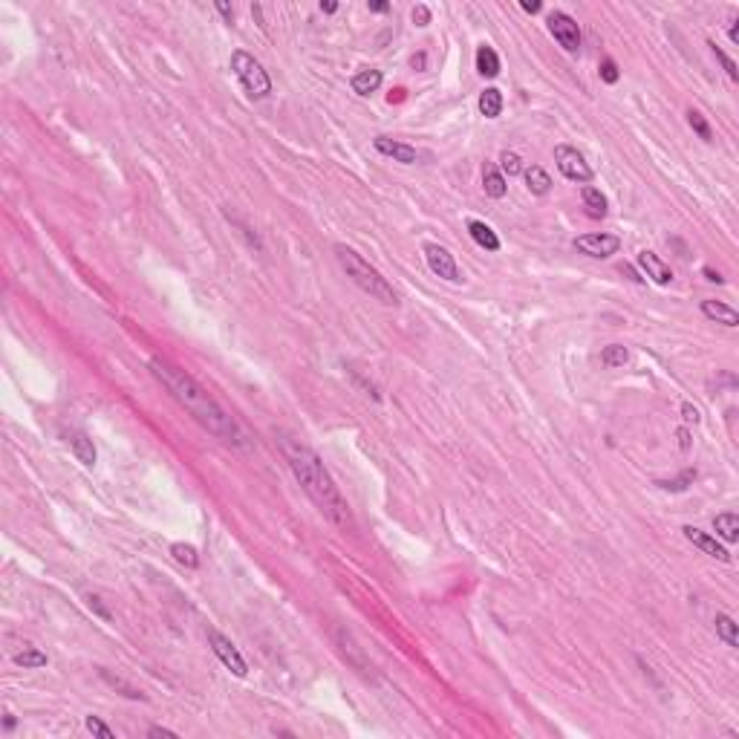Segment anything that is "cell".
<instances>
[{
  "mask_svg": "<svg viewBox=\"0 0 739 739\" xmlns=\"http://www.w3.org/2000/svg\"><path fill=\"white\" fill-rule=\"evenodd\" d=\"M575 248L580 251V255H587V257L604 260V257L618 255L621 240H618L615 235H583V237L575 240Z\"/></svg>",
  "mask_w": 739,
  "mask_h": 739,
  "instance_id": "cell-9",
  "label": "cell"
},
{
  "mask_svg": "<svg viewBox=\"0 0 739 739\" xmlns=\"http://www.w3.org/2000/svg\"><path fill=\"white\" fill-rule=\"evenodd\" d=\"M500 173H509V177H517V173H523V159L517 157L514 150H502L500 153Z\"/></svg>",
  "mask_w": 739,
  "mask_h": 739,
  "instance_id": "cell-28",
  "label": "cell"
},
{
  "mask_svg": "<svg viewBox=\"0 0 739 739\" xmlns=\"http://www.w3.org/2000/svg\"><path fill=\"white\" fill-rule=\"evenodd\" d=\"M468 235H471L474 243H477L479 248H485V251H497V248H500V237L494 235V228H491V225H485V223H479V220H471V223H468Z\"/></svg>",
  "mask_w": 739,
  "mask_h": 739,
  "instance_id": "cell-15",
  "label": "cell"
},
{
  "mask_svg": "<svg viewBox=\"0 0 739 739\" xmlns=\"http://www.w3.org/2000/svg\"><path fill=\"white\" fill-rule=\"evenodd\" d=\"M682 416H685V422H693V424H696L699 419H702V416H699V411H696V407H693L690 402L682 404Z\"/></svg>",
  "mask_w": 739,
  "mask_h": 739,
  "instance_id": "cell-35",
  "label": "cell"
},
{
  "mask_svg": "<svg viewBox=\"0 0 739 739\" xmlns=\"http://www.w3.org/2000/svg\"><path fill=\"white\" fill-rule=\"evenodd\" d=\"M555 165L566 180L572 182H592V168L583 159V153L572 145H557L555 148Z\"/></svg>",
  "mask_w": 739,
  "mask_h": 739,
  "instance_id": "cell-5",
  "label": "cell"
},
{
  "mask_svg": "<svg viewBox=\"0 0 739 739\" xmlns=\"http://www.w3.org/2000/svg\"><path fill=\"white\" fill-rule=\"evenodd\" d=\"M102 678H104V682H107V685H110L113 690H122V696H127V699H133V702H136V699H139V702H142V699H145L139 688H133V685H127V682H125V678H119V676H113V673H107V670H102Z\"/></svg>",
  "mask_w": 739,
  "mask_h": 739,
  "instance_id": "cell-26",
  "label": "cell"
},
{
  "mask_svg": "<svg viewBox=\"0 0 739 739\" xmlns=\"http://www.w3.org/2000/svg\"><path fill=\"white\" fill-rule=\"evenodd\" d=\"M638 266L644 269V275H647L653 283H658V286H667V283L673 280L670 266H667L665 260H661V257L655 255V251H647V248L641 251V255H638Z\"/></svg>",
  "mask_w": 739,
  "mask_h": 739,
  "instance_id": "cell-12",
  "label": "cell"
},
{
  "mask_svg": "<svg viewBox=\"0 0 739 739\" xmlns=\"http://www.w3.org/2000/svg\"><path fill=\"white\" fill-rule=\"evenodd\" d=\"M373 145H376L379 153H384V157H390V159H396V162H402V165H413V162H419V150H416V148L404 145V142H396V139H390V136H376Z\"/></svg>",
  "mask_w": 739,
  "mask_h": 739,
  "instance_id": "cell-11",
  "label": "cell"
},
{
  "mask_svg": "<svg viewBox=\"0 0 739 739\" xmlns=\"http://www.w3.org/2000/svg\"><path fill=\"white\" fill-rule=\"evenodd\" d=\"M598 72H601V81H607V84H615L618 81V67H615L612 58H604V61H601V67H598Z\"/></svg>",
  "mask_w": 739,
  "mask_h": 739,
  "instance_id": "cell-32",
  "label": "cell"
},
{
  "mask_svg": "<svg viewBox=\"0 0 739 739\" xmlns=\"http://www.w3.org/2000/svg\"><path fill=\"white\" fill-rule=\"evenodd\" d=\"M251 15H255V21H257V24H260V26L266 29V21H263V9H260L257 3H255V6H251Z\"/></svg>",
  "mask_w": 739,
  "mask_h": 739,
  "instance_id": "cell-41",
  "label": "cell"
},
{
  "mask_svg": "<svg viewBox=\"0 0 739 739\" xmlns=\"http://www.w3.org/2000/svg\"><path fill=\"white\" fill-rule=\"evenodd\" d=\"M500 110H502V93L497 87H488L479 95V113L485 116V119H497Z\"/></svg>",
  "mask_w": 739,
  "mask_h": 739,
  "instance_id": "cell-24",
  "label": "cell"
},
{
  "mask_svg": "<svg viewBox=\"0 0 739 739\" xmlns=\"http://www.w3.org/2000/svg\"><path fill=\"white\" fill-rule=\"evenodd\" d=\"M381 87V72L379 70H361L353 75V93L358 95H370Z\"/></svg>",
  "mask_w": 739,
  "mask_h": 739,
  "instance_id": "cell-20",
  "label": "cell"
},
{
  "mask_svg": "<svg viewBox=\"0 0 739 739\" xmlns=\"http://www.w3.org/2000/svg\"><path fill=\"white\" fill-rule=\"evenodd\" d=\"M477 72L485 75V79H494L500 75V58L491 47H479L477 49Z\"/></svg>",
  "mask_w": 739,
  "mask_h": 739,
  "instance_id": "cell-21",
  "label": "cell"
},
{
  "mask_svg": "<svg viewBox=\"0 0 739 739\" xmlns=\"http://www.w3.org/2000/svg\"><path fill=\"white\" fill-rule=\"evenodd\" d=\"M482 188L494 200H502L505 193H509V182H505V177H502L497 168H485V173H482Z\"/></svg>",
  "mask_w": 739,
  "mask_h": 739,
  "instance_id": "cell-19",
  "label": "cell"
},
{
  "mask_svg": "<svg viewBox=\"0 0 739 739\" xmlns=\"http://www.w3.org/2000/svg\"><path fill=\"white\" fill-rule=\"evenodd\" d=\"M685 532V537L693 543V546L699 549V552H705L708 557H716V560H722V563H728L731 560V552L722 546V543H719L716 537H710L708 532H702V529H696V526H685L682 529Z\"/></svg>",
  "mask_w": 739,
  "mask_h": 739,
  "instance_id": "cell-10",
  "label": "cell"
},
{
  "mask_svg": "<svg viewBox=\"0 0 739 739\" xmlns=\"http://www.w3.org/2000/svg\"><path fill=\"white\" fill-rule=\"evenodd\" d=\"M148 736H168V739H177V733H173V731H168V728H150V731H148Z\"/></svg>",
  "mask_w": 739,
  "mask_h": 739,
  "instance_id": "cell-39",
  "label": "cell"
},
{
  "mask_svg": "<svg viewBox=\"0 0 739 739\" xmlns=\"http://www.w3.org/2000/svg\"><path fill=\"white\" fill-rule=\"evenodd\" d=\"M713 529H716V534L722 537L725 543H736V540H739V517H736L733 511L716 514V517H713Z\"/></svg>",
  "mask_w": 739,
  "mask_h": 739,
  "instance_id": "cell-18",
  "label": "cell"
},
{
  "mask_svg": "<svg viewBox=\"0 0 739 739\" xmlns=\"http://www.w3.org/2000/svg\"><path fill=\"white\" fill-rule=\"evenodd\" d=\"M15 665L17 667H26V670H38V667H47V653H41L32 644H24L21 653H15Z\"/></svg>",
  "mask_w": 739,
  "mask_h": 739,
  "instance_id": "cell-22",
  "label": "cell"
},
{
  "mask_svg": "<svg viewBox=\"0 0 739 739\" xmlns=\"http://www.w3.org/2000/svg\"><path fill=\"white\" fill-rule=\"evenodd\" d=\"M693 479H696V471H693V468H688V471H682V474H678L676 479H665V482H658V485H661V488H665V491H685L688 485H693Z\"/></svg>",
  "mask_w": 739,
  "mask_h": 739,
  "instance_id": "cell-29",
  "label": "cell"
},
{
  "mask_svg": "<svg viewBox=\"0 0 739 739\" xmlns=\"http://www.w3.org/2000/svg\"><path fill=\"white\" fill-rule=\"evenodd\" d=\"M413 24H416V26H427V24H431V9L419 3V6L413 9Z\"/></svg>",
  "mask_w": 739,
  "mask_h": 739,
  "instance_id": "cell-34",
  "label": "cell"
},
{
  "mask_svg": "<svg viewBox=\"0 0 739 739\" xmlns=\"http://www.w3.org/2000/svg\"><path fill=\"white\" fill-rule=\"evenodd\" d=\"M716 635L725 641L728 647H739V630H736V621L731 618V615H725V612H719L716 615Z\"/></svg>",
  "mask_w": 739,
  "mask_h": 739,
  "instance_id": "cell-23",
  "label": "cell"
},
{
  "mask_svg": "<svg viewBox=\"0 0 739 739\" xmlns=\"http://www.w3.org/2000/svg\"><path fill=\"white\" fill-rule=\"evenodd\" d=\"M87 731H90L93 736H102V739H116V731L107 728L99 716H87Z\"/></svg>",
  "mask_w": 739,
  "mask_h": 739,
  "instance_id": "cell-31",
  "label": "cell"
},
{
  "mask_svg": "<svg viewBox=\"0 0 739 739\" xmlns=\"http://www.w3.org/2000/svg\"><path fill=\"white\" fill-rule=\"evenodd\" d=\"M546 24H549L552 38L566 52H578L580 49V26H578L575 17H569L566 12H552Z\"/></svg>",
  "mask_w": 739,
  "mask_h": 739,
  "instance_id": "cell-7",
  "label": "cell"
},
{
  "mask_svg": "<svg viewBox=\"0 0 739 739\" xmlns=\"http://www.w3.org/2000/svg\"><path fill=\"white\" fill-rule=\"evenodd\" d=\"M278 445H280V451H283V456L289 462L292 474H295V479L303 485V491L312 497V502L318 505V509L333 520L335 526L353 529V511H349L344 494L338 491L335 479L329 477V471L324 468L321 456L309 448V445H303L301 439L289 436V434H278Z\"/></svg>",
  "mask_w": 739,
  "mask_h": 739,
  "instance_id": "cell-2",
  "label": "cell"
},
{
  "mask_svg": "<svg viewBox=\"0 0 739 739\" xmlns=\"http://www.w3.org/2000/svg\"><path fill=\"white\" fill-rule=\"evenodd\" d=\"M150 373L165 384V390L177 399L211 436H217V439H223L228 445H240V448L246 445V434H243V427L237 424V419L231 416L193 376H188L185 370H180V367L168 364L165 358H150Z\"/></svg>",
  "mask_w": 739,
  "mask_h": 739,
  "instance_id": "cell-1",
  "label": "cell"
},
{
  "mask_svg": "<svg viewBox=\"0 0 739 739\" xmlns=\"http://www.w3.org/2000/svg\"><path fill=\"white\" fill-rule=\"evenodd\" d=\"M601 361H604V367H624L630 361V353H627V347L610 344L604 353H601Z\"/></svg>",
  "mask_w": 739,
  "mask_h": 739,
  "instance_id": "cell-27",
  "label": "cell"
},
{
  "mask_svg": "<svg viewBox=\"0 0 739 739\" xmlns=\"http://www.w3.org/2000/svg\"><path fill=\"white\" fill-rule=\"evenodd\" d=\"M424 260H427V266H431L434 275H439V278H445V280H451V283H459V280H462L459 266H456L454 255H451V251L445 248V246H439V243H427V246H424Z\"/></svg>",
  "mask_w": 739,
  "mask_h": 739,
  "instance_id": "cell-8",
  "label": "cell"
},
{
  "mask_svg": "<svg viewBox=\"0 0 739 739\" xmlns=\"http://www.w3.org/2000/svg\"><path fill=\"white\" fill-rule=\"evenodd\" d=\"M580 200H583V208H587V214L589 217H604L607 214V197L604 193H601L598 188H592V185H583V191H580Z\"/></svg>",
  "mask_w": 739,
  "mask_h": 739,
  "instance_id": "cell-17",
  "label": "cell"
},
{
  "mask_svg": "<svg viewBox=\"0 0 739 739\" xmlns=\"http://www.w3.org/2000/svg\"><path fill=\"white\" fill-rule=\"evenodd\" d=\"M731 41L739 44V21H733V26H731Z\"/></svg>",
  "mask_w": 739,
  "mask_h": 739,
  "instance_id": "cell-44",
  "label": "cell"
},
{
  "mask_svg": "<svg viewBox=\"0 0 739 739\" xmlns=\"http://www.w3.org/2000/svg\"><path fill=\"white\" fill-rule=\"evenodd\" d=\"M208 644H211V650H214V655H217L220 661H223V667L225 670H231L235 676H246L248 673V667H246V661H243V655H240V650L231 644V641L220 633V630H208Z\"/></svg>",
  "mask_w": 739,
  "mask_h": 739,
  "instance_id": "cell-6",
  "label": "cell"
},
{
  "mask_svg": "<svg viewBox=\"0 0 739 739\" xmlns=\"http://www.w3.org/2000/svg\"><path fill=\"white\" fill-rule=\"evenodd\" d=\"M523 177H526V188L534 193V197H546L549 188H552V177L540 165H532V168H523Z\"/></svg>",
  "mask_w": 739,
  "mask_h": 739,
  "instance_id": "cell-14",
  "label": "cell"
},
{
  "mask_svg": "<svg viewBox=\"0 0 739 739\" xmlns=\"http://www.w3.org/2000/svg\"><path fill=\"white\" fill-rule=\"evenodd\" d=\"M390 3H384V0H376V3H370V12H387Z\"/></svg>",
  "mask_w": 739,
  "mask_h": 739,
  "instance_id": "cell-42",
  "label": "cell"
},
{
  "mask_svg": "<svg viewBox=\"0 0 739 739\" xmlns=\"http://www.w3.org/2000/svg\"><path fill=\"white\" fill-rule=\"evenodd\" d=\"M520 9L534 15V12H540V9H543V3H540V0H523V3H520Z\"/></svg>",
  "mask_w": 739,
  "mask_h": 739,
  "instance_id": "cell-38",
  "label": "cell"
},
{
  "mask_svg": "<svg viewBox=\"0 0 739 739\" xmlns=\"http://www.w3.org/2000/svg\"><path fill=\"white\" fill-rule=\"evenodd\" d=\"M413 67H419V70H424V52H419V55H413Z\"/></svg>",
  "mask_w": 739,
  "mask_h": 739,
  "instance_id": "cell-45",
  "label": "cell"
},
{
  "mask_svg": "<svg viewBox=\"0 0 739 739\" xmlns=\"http://www.w3.org/2000/svg\"><path fill=\"white\" fill-rule=\"evenodd\" d=\"M321 12L333 15V12H338V3H333V0H329V3H321Z\"/></svg>",
  "mask_w": 739,
  "mask_h": 739,
  "instance_id": "cell-43",
  "label": "cell"
},
{
  "mask_svg": "<svg viewBox=\"0 0 739 739\" xmlns=\"http://www.w3.org/2000/svg\"><path fill=\"white\" fill-rule=\"evenodd\" d=\"M231 70H235L237 81L243 84L248 99H266V95L271 93V79H269V72L263 70V64L257 61L255 55L237 49L235 55H231Z\"/></svg>",
  "mask_w": 739,
  "mask_h": 739,
  "instance_id": "cell-4",
  "label": "cell"
},
{
  "mask_svg": "<svg viewBox=\"0 0 739 739\" xmlns=\"http://www.w3.org/2000/svg\"><path fill=\"white\" fill-rule=\"evenodd\" d=\"M702 315L725 326H739V312L722 301H702Z\"/></svg>",
  "mask_w": 739,
  "mask_h": 739,
  "instance_id": "cell-13",
  "label": "cell"
},
{
  "mask_svg": "<svg viewBox=\"0 0 739 739\" xmlns=\"http://www.w3.org/2000/svg\"><path fill=\"white\" fill-rule=\"evenodd\" d=\"M170 555L177 557V563H182V566H188V569H197V566H200L197 549L188 546V543H173V546H170Z\"/></svg>",
  "mask_w": 739,
  "mask_h": 739,
  "instance_id": "cell-25",
  "label": "cell"
},
{
  "mask_svg": "<svg viewBox=\"0 0 739 739\" xmlns=\"http://www.w3.org/2000/svg\"><path fill=\"white\" fill-rule=\"evenodd\" d=\"M688 122H690V127L699 133V139H705V142L713 139V130H710V125L705 122V116L699 113V110H690V113H688Z\"/></svg>",
  "mask_w": 739,
  "mask_h": 739,
  "instance_id": "cell-30",
  "label": "cell"
},
{
  "mask_svg": "<svg viewBox=\"0 0 739 739\" xmlns=\"http://www.w3.org/2000/svg\"><path fill=\"white\" fill-rule=\"evenodd\" d=\"M87 604H90V610H95V612H99L104 621H110V612L102 607V601H99V598H87Z\"/></svg>",
  "mask_w": 739,
  "mask_h": 739,
  "instance_id": "cell-36",
  "label": "cell"
},
{
  "mask_svg": "<svg viewBox=\"0 0 739 739\" xmlns=\"http://www.w3.org/2000/svg\"><path fill=\"white\" fill-rule=\"evenodd\" d=\"M70 448L75 454V459H79L81 465H87V468H93L95 465V445L87 434H72L70 436Z\"/></svg>",
  "mask_w": 739,
  "mask_h": 739,
  "instance_id": "cell-16",
  "label": "cell"
},
{
  "mask_svg": "<svg viewBox=\"0 0 739 739\" xmlns=\"http://www.w3.org/2000/svg\"><path fill=\"white\" fill-rule=\"evenodd\" d=\"M335 257L341 263V269L347 271V278L353 280L361 292H367L370 298H376L381 303H396L399 295H396V289L387 283V278L381 275V271L376 266H370L356 248H349V246H335Z\"/></svg>",
  "mask_w": 739,
  "mask_h": 739,
  "instance_id": "cell-3",
  "label": "cell"
},
{
  "mask_svg": "<svg viewBox=\"0 0 739 739\" xmlns=\"http://www.w3.org/2000/svg\"><path fill=\"white\" fill-rule=\"evenodd\" d=\"M705 278H708L710 283H722V280H725V278L719 275V271H713V269H705Z\"/></svg>",
  "mask_w": 739,
  "mask_h": 739,
  "instance_id": "cell-40",
  "label": "cell"
},
{
  "mask_svg": "<svg viewBox=\"0 0 739 739\" xmlns=\"http://www.w3.org/2000/svg\"><path fill=\"white\" fill-rule=\"evenodd\" d=\"M217 12L225 17V24H235V9H231L228 3H217Z\"/></svg>",
  "mask_w": 739,
  "mask_h": 739,
  "instance_id": "cell-37",
  "label": "cell"
},
{
  "mask_svg": "<svg viewBox=\"0 0 739 739\" xmlns=\"http://www.w3.org/2000/svg\"><path fill=\"white\" fill-rule=\"evenodd\" d=\"M710 49H713V55H716V61H719V64H722V67H725V72H728V75H731V79L736 81V79H739V72H736V64H733V61H731V58H728V55H725L722 49H719L716 44H710Z\"/></svg>",
  "mask_w": 739,
  "mask_h": 739,
  "instance_id": "cell-33",
  "label": "cell"
}]
</instances>
